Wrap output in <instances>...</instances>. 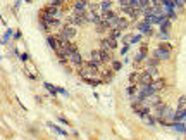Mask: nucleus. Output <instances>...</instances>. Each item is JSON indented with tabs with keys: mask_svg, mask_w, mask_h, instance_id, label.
Instances as JSON below:
<instances>
[{
	"mask_svg": "<svg viewBox=\"0 0 186 140\" xmlns=\"http://www.w3.org/2000/svg\"><path fill=\"white\" fill-rule=\"evenodd\" d=\"M174 114H176V111H174V109H171L169 106H166V109L162 111V114H160L159 121H160L162 125H172V123H174Z\"/></svg>",
	"mask_w": 186,
	"mask_h": 140,
	"instance_id": "nucleus-1",
	"label": "nucleus"
},
{
	"mask_svg": "<svg viewBox=\"0 0 186 140\" xmlns=\"http://www.w3.org/2000/svg\"><path fill=\"white\" fill-rule=\"evenodd\" d=\"M131 107H133V111H135L138 116H145V114L150 113V106H147L143 100H135V102L131 104Z\"/></svg>",
	"mask_w": 186,
	"mask_h": 140,
	"instance_id": "nucleus-2",
	"label": "nucleus"
},
{
	"mask_svg": "<svg viewBox=\"0 0 186 140\" xmlns=\"http://www.w3.org/2000/svg\"><path fill=\"white\" fill-rule=\"evenodd\" d=\"M62 38H66V40H72L74 36H76V26H72V24H64V28L60 29V33H59Z\"/></svg>",
	"mask_w": 186,
	"mask_h": 140,
	"instance_id": "nucleus-3",
	"label": "nucleus"
},
{
	"mask_svg": "<svg viewBox=\"0 0 186 140\" xmlns=\"http://www.w3.org/2000/svg\"><path fill=\"white\" fill-rule=\"evenodd\" d=\"M116 47H117V40H114V38H110V36L100 40V48H102V50H114Z\"/></svg>",
	"mask_w": 186,
	"mask_h": 140,
	"instance_id": "nucleus-4",
	"label": "nucleus"
},
{
	"mask_svg": "<svg viewBox=\"0 0 186 140\" xmlns=\"http://www.w3.org/2000/svg\"><path fill=\"white\" fill-rule=\"evenodd\" d=\"M67 61L72 64V66H76V68H79V66H83L85 62H83V57H81V54L76 50V52H72L69 57H67Z\"/></svg>",
	"mask_w": 186,
	"mask_h": 140,
	"instance_id": "nucleus-5",
	"label": "nucleus"
},
{
	"mask_svg": "<svg viewBox=\"0 0 186 140\" xmlns=\"http://www.w3.org/2000/svg\"><path fill=\"white\" fill-rule=\"evenodd\" d=\"M166 85H167V83H166V80H164V78H157V80H154V81H152V85H150V87H152V90H154L155 94H159L160 90H164V88H166Z\"/></svg>",
	"mask_w": 186,
	"mask_h": 140,
	"instance_id": "nucleus-6",
	"label": "nucleus"
},
{
	"mask_svg": "<svg viewBox=\"0 0 186 140\" xmlns=\"http://www.w3.org/2000/svg\"><path fill=\"white\" fill-rule=\"evenodd\" d=\"M154 57H155V59H159V61H167V59L171 57V52H169V50L157 48V50L154 52Z\"/></svg>",
	"mask_w": 186,
	"mask_h": 140,
	"instance_id": "nucleus-7",
	"label": "nucleus"
},
{
	"mask_svg": "<svg viewBox=\"0 0 186 140\" xmlns=\"http://www.w3.org/2000/svg\"><path fill=\"white\" fill-rule=\"evenodd\" d=\"M90 61L91 62H95V64H103V61H102V50L98 48V50H91V54H90Z\"/></svg>",
	"mask_w": 186,
	"mask_h": 140,
	"instance_id": "nucleus-8",
	"label": "nucleus"
},
{
	"mask_svg": "<svg viewBox=\"0 0 186 140\" xmlns=\"http://www.w3.org/2000/svg\"><path fill=\"white\" fill-rule=\"evenodd\" d=\"M88 7H90L88 0H74V3H72V9H76V10H86Z\"/></svg>",
	"mask_w": 186,
	"mask_h": 140,
	"instance_id": "nucleus-9",
	"label": "nucleus"
},
{
	"mask_svg": "<svg viewBox=\"0 0 186 140\" xmlns=\"http://www.w3.org/2000/svg\"><path fill=\"white\" fill-rule=\"evenodd\" d=\"M138 29H140L141 33H145V35H152V33H154V31H152V28H150V23H148V21L140 23V24H138Z\"/></svg>",
	"mask_w": 186,
	"mask_h": 140,
	"instance_id": "nucleus-10",
	"label": "nucleus"
},
{
	"mask_svg": "<svg viewBox=\"0 0 186 140\" xmlns=\"http://www.w3.org/2000/svg\"><path fill=\"white\" fill-rule=\"evenodd\" d=\"M152 81H154L152 74L147 73V71H143L141 73V78H140V85H152Z\"/></svg>",
	"mask_w": 186,
	"mask_h": 140,
	"instance_id": "nucleus-11",
	"label": "nucleus"
},
{
	"mask_svg": "<svg viewBox=\"0 0 186 140\" xmlns=\"http://www.w3.org/2000/svg\"><path fill=\"white\" fill-rule=\"evenodd\" d=\"M95 29H97V33H105V31H107V29H110V28H109V24H107L105 21H102V19H100V21L95 24Z\"/></svg>",
	"mask_w": 186,
	"mask_h": 140,
	"instance_id": "nucleus-12",
	"label": "nucleus"
},
{
	"mask_svg": "<svg viewBox=\"0 0 186 140\" xmlns=\"http://www.w3.org/2000/svg\"><path fill=\"white\" fill-rule=\"evenodd\" d=\"M47 42H48V45H50L55 52H59V38H57V36H52V35H50V36H47Z\"/></svg>",
	"mask_w": 186,
	"mask_h": 140,
	"instance_id": "nucleus-13",
	"label": "nucleus"
},
{
	"mask_svg": "<svg viewBox=\"0 0 186 140\" xmlns=\"http://www.w3.org/2000/svg\"><path fill=\"white\" fill-rule=\"evenodd\" d=\"M140 78H141V73L140 71H133L129 74V85H138L140 83Z\"/></svg>",
	"mask_w": 186,
	"mask_h": 140,
	"instance_id": "nucleus-14",
	"label": "nucleus"
},
{
	"mask_svg": "<svg viewBox=\"0 0 186 140\" xmlns=\"http://www.w3.org/2000/svg\"><path fill=\"white\" fill-rule=\"evenodd\" d=\"M100 5V10L102 12H107V10H112V2H109V0H103L102 3H98Z\"/></svg>",
	"mask_w": 186,
	"mask_h": 140,
	"instance_id": "nucleus-15",
	"label": "nucleus"
},
{
	"mask_svg": "<svg viewBox=\"0 0 186 140\" xmlns=\"http://www.w3.org/2000/svg\"><path fill=\"white\" fill-rule=\"evenodd\" d=\"M141 120H143L147 125H154V123L157 121V118H155L154 114H150V113H148V114H145V116H141Z\"/></svg>",
	"mask_w": 186,
	"mask_h": 140,
	"instance_id": "nucleus-16",
	"label": "nucleus"
},
{
	"mask_svg": "<svg viewBox=\"0 0 186 140\" xmlns=\"http://www.w3.org/2000/svg\"><path fill=\"white\" fill-rule=\"evenodd\" d=\"M100 50H102V48H100ZM102 61H103V62H110V61H112L110 50H102Z\"/></svg>",
	"mask_w": 186,
	"mask_h": 140,
	"instance_id": "nucleus-17",
	"label": "nucleus"
},
{
	"mask_svg": "<svg viewBox=\"0 0 186 140\" xmlns=\"http://www.w3.org/2000/svg\"><path fill=\"white\" fill-rule=\"evenodd\" d=\"M128 26H129V21H128V19H124V17H121V19H119V26H117V29H121V31H122V29H126Z\"/></svg>",
	"mask_w": 186,
	"mask_h": 140,
	"instance_id": "nucleus-18",
	"label": "nucleus"
},
{
	"mask_svg": "<svg viewBox=\"0 0 186 140\" xmlns=\"http://www.w3.org/2000/svg\"><path fill=\"white\" fill-rule=\"evenodd\" d=\"M129 5H131L133 9H136V10H141V7H143L141 0H131V2H129Z\"/></svg>",
	"mask_w": 186,
	"mask_h": 140,
	"instance_id": "nucleus-19",
	"label": "nucleus"
},
{
	"mask_svg": "<svg viewBox=\"0 0 186 140\" xmlns=\"http://www.w3.org/2000/svg\"><path fill=\"white\" fill-rule=\"evenodd\" d=\"M169 26H171V21L166 19V21L160 24V31H162V33H167V31H169Z\"/></svg>",
	"mask_w": 186,
	"mask_h": 140,
	"instance_id": "nucleus-20",
	"label": "nucleus"
},
{
	"mask_svg": "<svg viewBox=\"0 0 186 140\" xmlns=\"http://www.w3.org/2000/svg\"><path fill=\"white\" fill-rule=\"evenodd\" d=\"M109 36H110V38H114V40H117V38L121 36V29H117V28H114V29H110V33H109Z\"/></svg>",
	"mask_w": 186,
	"mask_h": 140,
	"instance_id": "nucleus-21",
	"label": "nucleus"
},
{
	"mask_svg": "<svg viewBox=\"0 0 186 140\" xmlns=\"http://www.w3.org/2000/svg\"><path fill=\"white\" fill-rule=\"evenodd\" d=\"M157 48H162V50H169V52H171V50H172V45H171V43H167V42H160Z\"/></svg>",
	"mask_w": 186,
	"mask_h": 140,
	"instance_id": "nucleus-22",
	"label": "nucleus"
},
{
	"mask_svg": "<svg viewBox=\"0 0 186 140\" xmlns=\"http://www.w3.org/2000/svg\"><path fill=\"white\" fill-rule=\"evenodd\" d=\"M147 73H150L154 80H157V78H159V69H157V68H147Z\"/></svg>",
	"mask_w": 186,
	"mask_h": 140,
	"instance_id": "nucleus-23",
	"label": "nucleus"
},
{
	"mask_svg": "<svg viewBox=\"0 0 186 140\" xmlns=\"http://www.w3.org/2000/svg\"><path fill=\"white\" fill-rule=\"evenodd\" d=\"M147 66H148V68H157V66H159V59H155V57L148 59V61H147Z\"/></svg>",
	"mask_w": 186,
	"mask_h": 140,
	"instance_id": "nucleus-24",
	"label": "nucleus"
},
{
	"mask_svg": "<svg viewBox=\"0 0 186 140\" xmlns=\"http://www.w3.org/2000/svg\"><path fill=\"white\" fill-rule=\"evenodd\" d=\"M178 109H186V95L179 97V100H178Z\"/></svg>",
	"mask_w": 186,
	"mask_h": 140,
	"instance_id": "nucleus-25",
	"label": "nucleus"
},
{
	"mask_svg": "<svg viewBox=\"0 0 186 140\" xmlns=\"http://www.w3.org/2000/svg\"><path fill=\"white\" fill-rule=\"evenodd\" d=\"M121 68H122V64L119 61H112V71H119Z\"/></svg>",
	"mask_w": 186,
	"mask_h": 140,
	"instance_id": "nucleus-26",
	"label": "nucleus"
},
{
	"mask_svg": "<svg viewBox=\"0 0 186 140\" xmlns=\"http://www.w3.org/2000/svg\"><path fill=\"white\" fill-rule=\"evenodd\" d=\"M110 78H112V69H110V71H103V76H102V80H103V81H109Z\"/></svg>",
	"mask_w": 186,
	"mask_h": 140,
	"instance_id": "nucleus-27",
	"label": "nucleus"
},
{
	"mask_svg": "<svg viewBox=\"0 0 186 140\" xmlns=\"http://www.w3.org/2000/svg\"><path fill=\"white\" fill-rule=\"evenodd\" d=\"M45 88H48V92H50L52 95H55V94H57V88H55L53 85H50V83H45Z\"/></svg>",
	"mask_w": 186,
	"mask_h": 140,
	"instance_id": "nucleus-28",
	"label": "nucleus"
},
{
	"mask_svg": "<svg viewBox=\"0 0 186 140\" xmlns=\"http://www.w3.org/2000/svg\"><path fill=\"white\" fill-rule=\"evenodd\" d=\"M126 94H128V95H135V94H136V85H129L128 90H126Z\"/></svg>",
	"mask_w": 186,
	"mask_h": 140,
	"instance_id": "nucleus-29",
	"label": "nucleus"
},
{
	"mask_svg": "<svg viewBox=\"0 0 186 140\" xmlns=\"http://www.w3.org/2000/svg\"><path fill=\"white\" fill-rule=\"evenodd\" d=\"M140 52H141L143 55H147V52H148V45H147V43H143V45L140 47Z\"/></svg>",
	"mask_w": 186,
	"mask_h": 140,
	"instance_id": "nucleus-30",
	"label": "nucleus"
},
{
	"mask_svg": "<svg viewBox=\"0 0 186 140\" xmlns=\"http://www.w3.org/2000/svg\"><path fill=\"white\" fill-rule=\"evenodd\" d=\"M50 128H53V130H55L57 133H60V135H66V132H64V130H60V128H59V126H55V125H50Z\"/></svg>",
	"mask_w": 186,
	"mask_h": 140,
	"instance_id": "nucleus-31",
	"label": "nucleus"
},
{
	"mask_svg": "<svg viewBox=\"0 0 186 140\" xmlns=\"http://www.w3.org/2000/svg\"><path fill=\"white\" fill-rule=\"evenodd\" d=\"M159 38H160V40H167V38H169V33H162V31H160Z\"/></svg>",
	"mask_w": 186,
	"mask_h": 140,
	"instance_id": "nucleus-32",
	"label": "nucleus"
},
{
	"mask_svg": "<svg viewBox=\"0 0 186 140\" xmlns=\"http://www.w3.org/2000/svg\"><path fill=\"white\" fill-rule=\"evenodd\" d=\"M62 3H64V0H53L52 2V5H55V7H60Z\"/></svg>",
	"mask_w": 186,
	"mask_h": 140,
	"instance_id": "nucleus-33",
	"label": "nucleus"
},
{
	"mask_svg": "<svg viewBox=\"0 0 186 140\" xmlns=\"http://www.w3.org/2000/svg\"><path fill=\"white\" fill-rule=\"evenodd\" d=\"M140 35H136V36H131V43H136V42H140Z\"/></svg>",
	"mask_w": 186,
	"mask_h": 140,
	"instance_id": "nucleus-34",
	"label": "nucleus"
},
{
	"mask_svg": "<svg viewBox=\"0 0 186 140\" xmlns=\"http://www.w3.org/2000/svg\"><path fill=\"white\" fill-rule=\"evenodd\" d=\"M186 3V0H176V7H183Z\"/></svg>",
	"mask_w": 186,
	"mask_h": 140,
	"instance_id": "nucleus-35",
	"label": "nucleus"
},
{
	"mask_svg": "<svg viewBox=\"0 0 186 140\" xmlns=\"http://www.w3.org/2000/svg\"><path fill=\"white\" fill-rule=\"evenodd\" d=\"M129 2H131V0H119L121 7H124V5H129Z\"/></svg>",
	"mask_w": 186,
	"mask_h": 140,
	"instance_id": "nucleus-36",
	"label": "nucleus"
},
{
	"mask_svg": "<svg viewBox=\"0 0 186 140\" xmlns=\"http://www.w3.org/2000/svg\"><path fill=\"white\" fill-rule=\"evenodd\" d=\"M185 140H186V139H185Z\"/></svg>",
	"mask_w": 186,
	"mask_h": 140,
	"instance_id": "nucleus-37",
	"label": "nucleus"
}]
</instances>
